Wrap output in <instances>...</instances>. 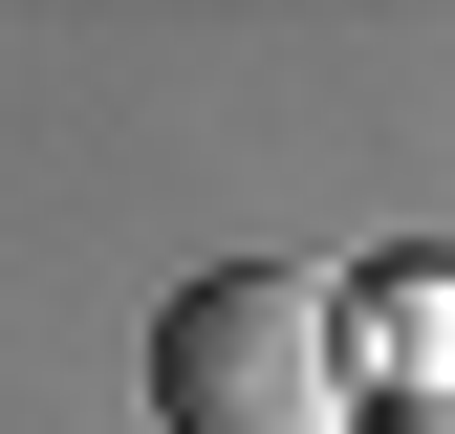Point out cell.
Listing matches in <instances>:
<instances>
[{
  "label": "cell",
  "mask_w": 455,
  "mask_h": 434,
  "mask_svg": "<svg viewBox=\"0 0 455 434\" xmlns=\"http://www.w3.org/2000/svg\"><path fill=\"white\" fill-rule=\"evenodd\" d=\"M369 434H455V391H434V413H369Z\"/></svg>",
  "instance_id": "3957f363"
},
{
  "label": "cell",
  "mask_w": 455,
  "mask_h": 434,
  "mask_svg": "<svg viewBox=\"0 0 455 434\" xmlns=\"http://www.w3.org/2000/svg\"><path fill=\"white\" fill-rule=\"evenodd\" d=\"M369 326H390V348H412V369H455V283H390Z\"/></svg>",
  "instance_id": "7a4b0ae2"
},
{
  "label": "cell",
  "mask_w": 455,
  "mask_h": 434,
  "mask_svg": "<svg viewBox=\"0 0 455 434\" xmlns=\"http://www.w3.org/2000/svg\"><path fill=\"white\" fill-rule=\"evenodd\" d=\"M152 413H174V434H347V283H304V261H217V283H174V326H152Z\"/></svg>",
  "instance_id": "6da1fadb"
}]
</instances>
